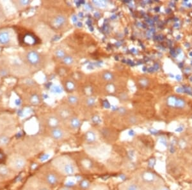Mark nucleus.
<instances>
[{"label": "nucleus", "instance_id": "nucleus-1", "mask_svg": "<svg viewBox=\"0 0 192 190\" xmlns=\"http://www.w3.org/2000/svg\"><path fill=\"white\" fill-rule=\"evenodd\" d=\"M52 165L59 173L65 175H72L78 172L76 164L67 156H60L52 161Z\"/></svg>", "mask_w": 192, "mask_h": 190}, {"label": "nucleus", "instance_id": "nucleus-2", "mask_svg": "<svg viewBox=\"0 0 192 190\" xmlns=\"http://www.w3.org/2000/svg\"><path fill=\"white\" fill-rule=\"evenodd\" d=\"M6 164L15 172H19L26 167L27 161L21 154H12L7 160Z\"/></svg>", "mask_w": 192, "mask_h": 190}, {"label": "nucleus", "instance_id": "nucleus-3", "mask_svg": "<svg viewBox=\"0 0 192 190\" xmlns=\"http://www.w3.org/2000/svg\"><path fill=\"white\" fill-rule=\"evenodd\" d=\"M59 172L54 168V170H45L42 173L40 179L44 181L50 188L57 186L60 182L61 177Z\"/></svg>", "mask_w": 192, "mask_h": 190}, {"label": "nucleus", "instance_id": "nucleus-4", "mask_svg": "<svg viewBox=\"0 0 192 190\" xmlns=\"http://www.w3.org/2000/svg\"><path fill=\"white\" fill-rule=\"evenodd\" d=\"M23 190H51L50 186L38 178H31L24 186Z\"/></svg>", "mask_w": 192, "mask_h": 190}, {"label": "nucleus", "instance_id": "nucleus-5", "mask_svg": "<svg viewBox=\"0 0 192 190\" xmlns=\"http://www.w3.org/2000/svg\"><path fill=\"white\" fill-rule=\"evenodd\" d=\"M24 59L28 64L35 67L40 66L43 63L42 56L39 52L35 50L28 51L24 55Z\"/></svg>", "mask_w": 192, "mask_h": 190}, {"label": "nucleus", "instance_id": "nucleus-6", "mask_svg": "<svg viewBox=\"0 0 192 190\" xmlns=\"http://www.w3.org/2000/svg\"><path fill=\"white\" fill-rule=\"evenodd\" d=\"M14 172L7 164H0V179L7 180L12 179L14 176Z\"/></svg>", "mask_w": 192, "mask_h": 190}, {"label": "nucleus", "instance_id": "nucleus-7", "mask_svg": "<svg viewBox=\"0 0 192 190\" xmlns=\"http://www.w3.org/2000/svg\"><path fill=\"white\" fill-rule=\"evenodd\" d=\"M67 22V19L64 15L56 16L51 21V25L55 29H60L64 27Z\"/></svg>", "mask_w": 192, "mask_h": 190}, {"label": "nucleus", "instance_id": "nucleus-8", "mask_svg": "<svg viewBox=\"0 0 192 190\" xmlns=\"http://www.w3.org/2000/svg\"><path fill=\"white\" fill-rule=\"evenodd\" d=\"M12 40L11 33L7 30H0V46L9 45Z\"/></svg>", "mask_w": 192, "mask_h": 190}, {"label": "nucleus", "instance_id": "nucleus-9", "mask_svg": "<svg viewBox=\"0 0 192 190\" xmlns=\"http://www.w3.org/2000/svg\"><path fill=\"white\" fill-rule=\"evenodd\" d=\"M50 137L55 140L59 141L65 138V133L60 127L50 129Z\"/></svg>", "mask_w": 192, "mask_h": 190}, {"label": "nucleus", "instance_id": "nucleus-10", "mask_svg": "<svg viewBox=\"0 0 192 190\" xmlns=\"http://www.w3.org/2000/svg\"><path fill=\"white\" fill-rule=\"evenodd\" d=\"M60 120L58 117L57 115H50L49 117L46 118V125L49 128V129H53L55 128H58V127H60Z\"/></svg>", "mask_w": 192, "mask_h": 190}, {"label": "nucleus", "instance_id": "nucleus-11", "mask_svg": "<svg viewBox=\"0 0 192 190\" xmlns=\"http://www.w3.org/2000/svg\"><path fill=\"white\" fill-rule=\"evenodd\" d=\"M58 117L60 118V121H69L71 117V113L68 108H60L58 110L57 113Z\"/></svg>", "mask_w": 192, "mask_h": 190}, {"label": "nucleus", "instance_id": "nucleus-12", "mask_svg": "<svg viewBox=\"0 0 192 190\" xmlns=\"http://www.w3.org/2000/svg\"><path fill=\"white\" fill-rule=\"evenodd\" d=\"M69 125L72 129H78L81 126V121L80 120L76 117H72L69 120Z\"/></svg>", "mask_w": 192, "mask_h": 190}, {"label": "nucleus", "instance_id": "nucleus-13", "mask_svg": "<svg viewBox=\"0 0 192 190\" xmlns=\"http://www.w3.org/2000/svg\"><path fill=\"white\" fill-rule=\"evenodd\" d=\"M31 3V1H29V0H20V1H13V5H15L16 8L19 10L25 8V7L30 5Z\"/></svg>", "mask_w": 192, "mask_h": 190}, {"label": "nucleus", "instance_id": "nucleus-14", "mask_svg": "<svg viewBox=\"0 0 192 190\" xmlns=\"http://www.w3.org/2000/svg\"><path fill=\"white\" fill-rule=\"evenodd\" d=\"M142 178L143 181L146 182H152L155 180V175L150 172H146L142 175Z\"/></svg>", "mask_w": 192, "mask_h": 190}, {"label": "nucleus", "instance_id": "nucleus-15", "mask_svg": "<svg viewBox=\"0 0 192 190\" xmlns=\"http://www.w3.org/2000/svg\"><path fill=\"white\" fill-rule=\"evenodd\" d=\"M10 138L6 134H0V147H5L10 143Z\"/></svg>", "mask_w": 192, "mask_h": 190}, {"label": "nucleus", "instance_id": "nucleus-16", "mask_svg": "<svg viewBox=\"0 0 192 190\" xmlns=\"http://www.w3.org/2000/svg\"><path fill=\"white\" fill-rule=\"evenodd\" d=\"M23 42L27 45H33L35 43V38L34 37L33 35L31 34H26L24 36Z\"/></svg>", "mask_w": 192, "mask_h": 190}, {"label": "nucleus", "instance_id": "nucleus-17", "mask_svg": "<svg viewBox=\"0 0 192 190\" xmlns=\"http://www.w3.org/2000/svg\"><path fill=\"white\" fill-rule=\"evenodd\" d=\"M120 190H140V188L135 183H127L121 186Z\"/></svg>", "mask_w": 192, "mask_h": 190}, {"label": "nucleus", "instance_id": "nucleus-18", "mask_svg": "<svg viewBox=\"0 0 192 190\" xmlns=\"http://www.w3.org/2000/svg\"><path fill=\"white\" fill-rule=\"evenodd\" d=\"M85 140L87 143H92L95 142L96 140V135L92 131H89L85 134Z\"/></svg>", "mask_w": 192, "mask_h": 190}, {"label": "nucleus", "instance_id": "nucleus-19", "mask_svg": "<svg viewBox=\"0 0 192 190\" xmlns=\"http://www.w3.org/2000/svg\"><path fill=\"white\" fill-rule=\"evenodd\" d=\"M67 55L66 54L65 51L62 48H58L55 51V56H56V58L59 60H62Z\"/></svg>", "mask_w": 192, "mask_h": 190}, {"label": "nucleus", "instance_id": "nucleus-20", "mask_svg": "<svg viewBox=\"0 0 192 190\" xmlns=\"http://www.w3.org/2000/svg\"><path fill=\"white\" fill-rule=\"evenodd\" d=\"M29 101L31 104L32 105H37L40 103V97L37 94H33L30 97Z\"/></svg>", "mask_w": 192, "mask_h": 190}, {"label": "nucleus", "instance_id": "nucleus-21", "mask_svg": "<svg viewBox=\"0 0 192 190\" xmlns=\"http://www.w3.org/2000/svg\"><path fill=\"white\" fill-rule=\"evenodd\" d=\"M102 77H103V79L104 80L106 81V82H111V81H113L114 79V77H115L113 74L109 71L104 72L103 74Z\"/></svg>", "mask_w": 192, "mask_h": 190}, {"label": "nucleus", "instance_id": "nucleus-22", "mask_svg": "<svg viewBox=\"0 0 192 190\" xmlns=\"http://www.w3.org/2000/svg\"><path fill=\"white\" fill-rule=\"evenodd\" d=\"M74 58H73V57H72V56L70 55H67L64 59L62 60L63 63L67 65H72V63H74Z\"/></svg>", "mask_w": 192, "mask_h": 190}, {"label": "nucleus", "instance_id": "nucleus-23", "mask_svg": "<svg viewBox=\"0 0 192 190\" xmlns=\"http://www.w3.org/2000/svg\"><path fill=\"white\" fill-rule=\"evenodd\" d=\"M67 101H68V103L70 104L74 105L78 103V97L73 96V95H71V96H69L68 97Z\"/></svg>", "mask_w": 192, "mask_h": 190}, {"label": "nucleus", "instance_id": "nucleus-24", "mask_svg": "<svg viewBox=\"0 0 192 190\" xmlns=\"http://www.w3.org/2000/svg\"><path fill=\"white\" fill-rule=\"evenodd\" d=\"M65 86L66 89L69 91H72L73 90H74L75 89V84L72 82H71V81H67V82L65 83Z\"/></svg>", "mask_w": 192, "mask_h": 190}, {"label": "nucleus", "instance_id": "nucleus-25", "mask_svg": "<svg viewBox=\"0 0 192 190\" xmlns=\"http://www.w3.org/2000/svg\"><path fill=\"white\" fill-rule=\"evenodd\" d=\"M9 74V70L7 67H0V76L1 77H6L8 76Z\"/></svg>", "mask_w": 192, "mask_h": 190}, {"label": "nucleus", "instance_id": "nucleus-26", "mask_svg": "<svg viewBox=\"0 0 192 190\" xmlns=\"http://www.w3.org/2000/svg\"><path fill=\"white\" fill-rule=\"evenodd\" d=\"M86 104L87 106H89L90 107H92L93 106L95 105L96 104V101L93 97H89L86 99Z\"/></svg>", "mask_w": 192, "mask_h": 190}, {"label": "nucleus", "instance_id": "nucleus-27", "mask_svg": "<svg viewBox=\"0 0 192 190\" xmlns=\"http://www.w3.org/2000/svg\"><path fill=\"white\" fill-rule=\"evenodd\" d=\"M176 101L177 99L174 97H170L168 99V104L170 106H176Z\"/></svg>", "mask_w": 192, "mask_h": 190}, {"label": "nucleus", "instance_id": "nucleus-28", "mask_svg": "<svg viewBox=\"0 0 192 190\" xmlns=\"http://www.w3.org/2000/svg\"><path fill=\"white\" fill-rule=\"evenodd\" d=\"M80 186L83 188H88L90 186V184L87 181H82L80 183Z\"/></svg>", "mask_w": 192, "mask_h": 190}, {"label": "nucleus", "instance_id": "nucleus-29", "mask_svg": "<svg viewBox=\"0 0 192 190\" xmlns=\"http://www.w3.org/2000/svg\"><path fill=\"white\" fill-rule=\"evenodd\" d=\"M176 106L178 107H183L184 106V102L181 99H178L176 101Z\"/></svg>", "mask_w": 192, "mask_h": 190}, {"label": "nucleus", "instance_id": "nucleus-30", "mask_svg": "<svg viewBox=\"0 0 192 190\" xmlns=\"http://www.w3.org/2000/svg\"><path fill=\"white\" fill-rule=\"evenodd\" d=\"M91 190H108L106 187H104L103 186H96L95 187H94Z\"/></svg>", "mask_w": 192, "mask_h": 190}, {"label": "nucleus", "instance_id": "nucleus-31", "mask_svg": "<svg viewBox=\"0 0 192 190\" xmlns=\"http://www.w3.org/2000/svg\"><path fill=\"white\" fill-rule=\"evenodd\" d=\"M5 16V12H4V10H3L2 6L0 5V19H3V17Z\"/></svg>", "mask_w": 192, "mask_h": 190}, {"label": "nucleus", "instance_id": "nucleus-32", "mask_svg": "<svg viewBox=\"0 0 192 190\" xmlns=\"http://www.w3.org/2000/svg\"><path fill=\"white\" fill-rule=\"evenodd\" d=\"M155 163H156V161H155L154 159L150 160L149 161V166L151 167H153L154 166Z\"/></svg>", "mask_w": 192, "mask_h": 190}, {"label": "nucleus", "instance_id": "nucleus-33", "mask_svg": "<svg viewBox=\"0 0 192 190\" xmlns=\"http://www.w3.org/2000/svg\"><path fill=\"white\" fill-rule=\"evenodd\" d=\"M129 120H130V122L131 123V124H135V123L137 122V118L134 117H130Z\"/></svg>", "mask_w": 192, "mask_h": 190}, {"label": "nucleus", "instance_id": "nucleus-34", "mask_svg": "<svg viewBox=\"0 0 192 190\" xmlns=\"http://www.w3.org/2000/svg\"><path fill=\"white\" fill-rule=\"evenodd\" d=\"M183 127H179V128H178L176 130V131H177V132H181V131H183Z\"/></svg>", "mask_w": 192, "mask_h": 190}, {"label": "nucleus", "instance_id": "nucleus-35", "mask_svg": "<svg viewBox=\"0 0 192 190\" xmlns=\"http://www.w3.org/2000/svg\"><path fill=\"white\" fill-rule=\"evenodd\" d=\"M176 91H177L178 93H181V92H183V91H184V89H183V88L179 87V88H178V89L176 90Z\"/></svg>", "mask_w": 192, "mask_h": 190}, {"label": "nucleus", "instance_id": "nucleus-36", "mask_svg": "<svg viewBox=\"0 0 192 190\" xmlns=\"http://www.w3.org/2000/svg\"><path fill=\"white\" fill-rule=\"evenodd\" d=\"M176 79H177L178 81H180V80H181V79H182V78H181V76L178 75V76H176Z\"/></svg>", "mask_w": 192, "mask_h": 190}, {"label": "nucleus", "instance_id": "nucleus-37", "mask_svg": "<svg viewBox=\"0 0 192 190\" xmlns=\"http://www.w3.org/2000/svg\"><path fill=\"white\" fill-rule=\"evenodd\" d=\"M59 190H71V189L68 188H61L60 189H59Z\"/></svg>", "mask_w": 192, "mask_h": 190}, {"label": "nucleus", "instance_id": "nucleus-38", "mask_svg": "<svg viewBox=\"0 0 192 190\" xmlns=\"http://www.w3.org/2000/svg\"><path fill=\"white\" fill-rule=\"evenodd\" d=\"M162 190H169L168 188H163Z\"/></svg>", "mask_w": 192, "mask_h": 190}, {"label": "nucleus", "instance_id": "nucleus-39", "mask_svg": "<svg viewBox=\"0 0 192 190\" xmlns=\"http://www.w3.org/2000/svg\"><path fill=\"white\" fill-rule=\"evenodd\" d=\"M190 79L191 82H192V77H190Z\"/></svg>", "mask_w": 192, "mask_h": 190}, {"label": "nucleus", "instance_id": "nucleus-40", "mask_svg": "<svg viewBox=\"0 0 192 190\" xmlns=\"http://www.w3.org/2000/svg\"><path fill=\"white\" fill-rule=\"evenodd\" d=\"M190 55H191V56H192V52H191V53H190Z\"/></svg>", "mask_w": 192, "mask_h": 190}]
</instances>
